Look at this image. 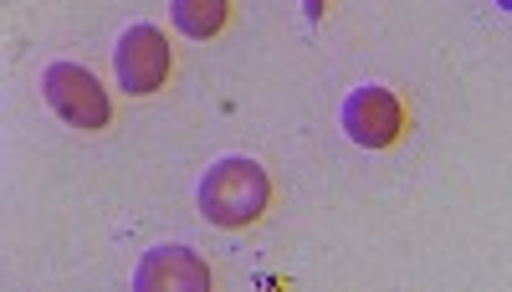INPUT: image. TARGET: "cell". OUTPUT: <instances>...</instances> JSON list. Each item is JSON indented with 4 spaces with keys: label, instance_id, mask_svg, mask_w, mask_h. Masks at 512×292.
Instances as JSON below:
<instances>
[{
    "label": "cell",
    "instance_id": "obj_3",
    "mask_svg": "<svg viewBox=\"0 0 512 292\" xmlns=\"http://www.w3.org/2000/svg\"><path fill=\"white\" fill-rule=\"evenodd\" d=\"M344 129L359 149H390L405 129V108L390 88H359L344 103Z\"/></svg>",
    "mask_w": 512,
    "mask_h": 292
},
{
    "label": "cell",
    "instance_id": "obj_5",
    "mask_svg": "<svg viewBox=\"0 0 512 292\" xmlns=\"http://www.w3.org/2000/svg\"><path fill=\"white\" fill-rule=\"evenodd\" d=\"M139 287H164V292H200L210 287V267L185 252V246H159L139 267Z\"/></svg>",
    "mask_w": 512,
    "mask_h": 292
},
{
    "label": "cell",
    "instance_id": "obj_2",
    "mask_svg": "<svg viewBox=\"0 0 512 292\" xmlns=\"http://www.w3.org/2000/svg\"><path fill=\"white\" fill-rule=\"evenodd\" d=\"M41 93H47V103L72 123V129H103L108 123L103 82L88 67H77V62H52L47 77H41Z\"/></svg>",
    "mask_w": 512,
    "mask_h": 292
},
{
    "label": "cell",
    "instance_id": "obj_6",
    "mask_svg": "<svg viewBox=\"0 0 512 292\" xmlns=\"http://www.w3.org/2000/svg\"><path fill=\"white\" fill-rule=\"evenodd\" d=\"M226 16H231L226 0H175V26L185 36H216Z\"/></svg>",
    "mask_w": 512,
    "mask_h": 292
},
{
    "label": "cell",
    "instance_id": "obj_4",
    "mask_svg": "<svg viewBox=\"0 0 512 292\" xmlns=\"http://www.w3.org/2000/svg\"><path fill=\"white\" fill-rule=\"evenodd\" d=\"M164 77H169V47H164V31L154 26H134V31H123L118 41V82H123V93H154L164 88Z\"/></svg>",
    "mask_w": 512,
    "mask_h": 292
},
{
    "label": "cell",
    "instance_id": "obj_1",
    "mask_svg": "<svg viewBox=\"0 0 512 292\" xmlns=\"http://www.w3.org/2000/svg\"><path fill=\"white\" fill-rule=\"evenodd\" d=\"M267 170L256 159H221L200 185V211L216 226H251L267 211Z\"/></svg>",
    "mask_w": 512,
    "mask_h": 292
},
{
    "label": "cell",
    "instance_id": "obj_7",
    "mask_svg": "<svg viewBox=\"0 0 512 292\" xmlns=\"http://www.w3.org/2000/svg\"><path fill=\"white\" fill-rule=\"evenodd\" d=\"M303 6H308V21L318 26V21H323V0H303Z\"/></svg>",
    "mask_w": 512,
    "mask_h": 292
}]
</instances>
